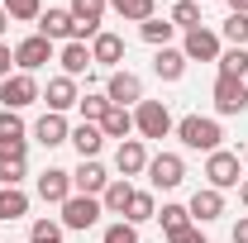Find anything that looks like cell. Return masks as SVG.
Listing matches in <instances>:
<instances>
[{
  "label": "cell",
  "instance_id": "obj_3",
  "mask_svg": "<svg viewBox=\"0 0 248 243\" xmlns=\"http://www.w3.org/2000/svg\"><path fill=\"white\" fill-rule=\"evenodd\" d=\"M205 182L215 186V191H234V186L244 182V162H239V152L215 148L210 157H205Z\"/></svg>",
  "mask_w": 248,
  "mask_h": 243
},
{
  "label": "cell",
  "instance_id": "obj_11",
  "mask_svg": "<svg viewBox=\"0 0 248 243\" xmlns=\"http://www.w3.org/2000/svg\"><path fill=\"white\" fill-rule=\"evenodd\" d=\"M182 53H186V62H219L224 48H219V33L201 24V29H191V33L182 38Z\"/></svg>",
  "mask_w": 248,
  "mask_h": 243
},
{
  "label": "cell",
  "instance_id": "obj_15",
  "mask_svg": "<svg viewBox=\"0 0 248 243\" xmlns=\"http://www.w3.org/2000/svg\"><path fill=\"white\" fill-rule=\"evenodd\" d=\"M38 33H43L48 43H72V38H77L72 10H43V15H38Z\"/></svg>",
  "mask_w": 248,
  "mask_h": 243
},
{
  "label": "cell",
  "instance_id": "obj_5",
  "mask_svg": "<svg viewBox=\"0 0 248 243\" xmlns=\"http://www.w3.org/2000/svg\"><path fill=\"white\" fill-rule=\"evenodd\" d=\"M33 100H43V91H38V81H33L29 72H10V76L0 81V105H5V110H24Z\"/></svg>",
  "mask_w": 248,
  "mask_h": 243
},
{
  "label": "cell",
  "instance_id": "obj_24",
  "mask_svg": "<svg viewBox=\"0 0 248 243\" xmlns=\"http://www.w3.org/2000/svg\"><path fill=\"white\" fill-rule=\"evenodd\" d=\"M129 200H134V186L124 182V177H110V186L100 191V205H105V214H124V210H129Z\"/></svg>",
  "mask_w": 248,
  "mask_h": 243
},
{
  "label": "cell",
  "instance_id": "obj_36",
  "mask_svg": "<svg viewBox=\"0 0 248 243\" xmlns=\"http://www.w3.org/2000/svg\"><path fill=\"white\" fill-rule=\"evenodd\" d=\"M24 167H29V157H0V186H19Z\"/></svg>",
  "mask_w": 248,
  "mask_h": 243
},
{
  "label": "cell",
  "instance_id": "obj_2",
  "mask_svg": "<svg viewBox=\"0 0 248 243\" xmlns=\"http://www.w3.org/2000/svg\"><path fill=\"white\" fill-rule=\"evenodd\" d=\"M172 129H177V120L162 100H139L134 105V134L139 138H167Z\"/></svg>",
  "mask_w": 248,
  "mask_h": 243
},
{
  "label": "cell",
  "instance_id": "obj_18",
  "mask_svg": "<svg viewBox=\"0 0 248 243\" xmlns=\"http://www.w3.org/2000/svg\"><path fill=\"white\" fill-rule=\"evenodd\" d=\"M72 138V124L62 120V115H38V124H33V143H43V148H62Z\"/></svg>",
  "mask_w": 248,
  "mask_h": 243
},
{
  "label": "cell",
  "instance_id": "obj_29",
  "mask_svg": "<svg viewBox=\"0 0 248 243\" xmlns=\"http://www.w3.org/2000/svg\"><path fill=\"white\" fill-rule=\"evenodd\" d=\"M157 224H162L167 239H177L182 229H191V210H186V205H162V210H157Z\"/></svg>",
  "mask_w": 248,
  "mask_h": 243
},
{
  "label": "cell",
  "instance_id": "obj_10",
  "mask_svg": "<svg viewBox=\"0 0 248 243\" xmlns=\"http://www.w3.org/2000/svg\"><path fill=\"white\" fill-rule=\"evenodd\" d=\"M105 95H110V105H124V110H134L139 100H143V76H134V72H110L105 76Z\"/></svg>",
  "mask_w": 248,
  "mask_h": 243
},
{
  "label": "cell",
  "instance_id": "obj_28",
  "mask_svg": "<svg viewBox=\"0 0 248 243\" xmlns=\"http://www.w3.org/2000/svg\"><path fill=\"white\" fill-rule=\"evenodd\" d=\"M172 19H143V24H139V38H143V43H153V48H172Z\"/></svg>",
  "mask_w": 248,
  "mask_h": 243
},
{
  "label": "cell",
  "instance_id": "obj_21",
  "mask_svg": "<svg viewBox=\"0 0 248 243\" xmlns=\"http://www.w3.org/2000/svg\"><path fill=\"white\" fill-rule=\"evenodd\" d=\"M67 143L81 152V157H100V148H105V134H100V124L81 120L77 129H72V138H67Z\"/></svg>",
  "mask_w": 248,
  "mask_h": 243
},
{
  "label": "cell",
  "instance_id": "obj_4",
  "mask_svg": "<svg viewBox=\"0 0 248 243\" xmlns=\"http://www.w3.org/2000/svg\"><path fill=\"white\" fill-rule=\"evenodd\" d=\"M100 214H105L100 196H77L72 191V200H62V229H95Z\"/></svg>",
  "mask_w": 248,
  "mask_h": 243
},
{
  "label": "cell",
  "instance_id": "obj_30",
  "mask_svg": "<svg viewBox=\"0 0 248 243\" xmlns=\"http://www.w3.org/2000/svg\"><path fill=\"white\" fill-rule=\"evenodd\" d=\"M167 19H172V29H186V33H191V29H201V24H205V19H201V5H196V0H177Z\"/></svg>",
  "mask_w": 248,
  "mask_h": 243
},
{
  "label": "cell",
  "instance_id": "obj_39",
  "mask_svg": "<svg viewBox=\"0 0 248 243\" xmlns=\"http://www.w3.org/2000/svg\"><path fill=\"white\" fill-rule=\"evenodd\" d=\"M10 67H15V48H10V43H0V81L10 76Z\"/></svg>",
  "mask_w": 248,
  "mask_h": 243
},
{
  "label": "cell",
  "instance_id": "obj_43",
  "mask_svg": "<svg viewBox=\"0 0 248 243\" xmlns=\"http://www.w3.org/2000/svg\"><path fill=\"white\" fill-rule=\"evenodd\" d=\"M244 167H248V148H244Z\"/></svg>",
  "mask_w": 248,
  "mask_h": 243
},
{
  "label": "cell",
  "instance_id": "obj_20",
  "mask_svg": "<svg viewBox=\"0 0 248 243\" xmlns=\"http://www.w3.org/2000/svg\"><path fill=\"white\" fill-rule=\"evenodd\" d=\"M91 58H95V67H115L120 72V62H124V38L120 33H110V29H100L91 38Z\"/></svg>",
  "mask_w": 248,
  "mask_h": 243
},
{
  "label": "cell",
  "instance_id": "obj_17",
  "mask_svg": "<svg viewBox=\"0 0 248 243\" xmlns=\"http://www.w3.org/2000/svg\"><path fill=\"white\" fill-rule=\"evenodd\" d=\"M58 62H62V76H72V81H77V76H86V72L95 67V58H91V43H77V38H72V43H62Z\"/></svg>",
  "mask_w": 248,
  "mask_h": 243
},
{
  "label": "cell",
  "instance_id": "obj_40",
  "mask_svg": "<svg viewBox=\"0 0 248 243\" xmlns=\"http://www.w3.org/2000/svg\"><path fill=\"white\" fill-rule=\"evenodd\" d=\"M234 243H248V214L239 219V224H234Z\"/></svg>",
  "mask_w": 248,
  "mask_h": 243
},
{
  "label": "cell",
  "instance_id": "obj_22",
  "mask_svg": "<svg viewBox=\"0 0 248 243\" xmlns=\"http://www.w3.org/2000/svg\"><path fill=\"white\" fill-rule=\"evenodd\" d=\"M100 134H105V138H129V134H134V110H124V105H110V110H105V115H100Z\"/></svg>",
  "mask_w": 248,
  "mask_h": 243
},
{
  "label": "cell",
  "instance_id": "obj_19",
  "mask_svg": "<svg viewBox=\"0 0 248 243\" xmlns=\"http://www.w3.org/2000/svg\"><path fill=\"white\" fill-rule=\"evenodd\" d=\"M43 100H48V110H53V115H67V110L81 100V91H77V81H72V76H48Z\"/></svg>",
  "mask_w": 248,
  "mask_h": 243
},
{
  "label": "cell",
  "instance_id": "obj_13",
  "mask_svg": "<svg viewBox=\"0 0 248 243\" xmlns=\"http://www.w3.org/2000/svg\"><path fill=\"white\" fill-rule=\"evenodd\" d=\"M105 186H110V172H105L95 157H81L77 172H72V191H77V196H100Z\"/></svg>",
  "mask_w": 248,
  "mask_h": 243
},
{
  "label": "cell",
  "instance_id": "obj_7",
  "mask_svg": "<svg viewBox=\"0 0 248 243\" xmlns=\"http://www.w3.org/2000/svg\"><path fill=\"white\" fill-rule=\"evenodd\" d=\"M148 182H153V191H177L186 182L182 152H157V157H148Z\"/></svg>",
  "mask_w": 248,
  "mask_h": 243
},
{
  "label": "cell",
  "instance_id": "obj_16",
  "mask_svg": "<svg viewBox=\"0 0 248 243\" xmlns=\"http://www.w3.org/2000/svg\"><path fill=\"white\" fill-rule=\"evenodd\" d=\"M38 200L43 205H58L62 200H72V172H62V167H48L43 177H38Z\"/></svg>",
  "mask_w": 248,
  "mask_h": 243
},
{
  "label": "cell",
  "instance_id": "obj_32",
  "mask_svg": "<svg viewBox=\"0 0 248 243\" xmlns=\"http://www.w3.org/2000/svg\"><path fill=\"white\" fill-rule=\"evenodd\" d=\"M0 10L15 19V24H33L43 15V0H0Z\"/></svg>",
  "mask_w": 248,
  "mask_h": 243
},
{
  "label": "cell",
  "instance_id": "obj_23",
  "mask_svg": "<svg viewBox=\"0 0 248 243\" xmlns=\"http://www.w3.org/2000/svg\"><path fill=\"white\" fill-rule=\"evenodd\" d=\"M153 72L162 76V81H182L186 76V53L182 48H157L153 53Z\"/></svg>",
  "mask_w": 248,
  "mask_h": 243
},
{
  "label": "cell",
  "instance_id": "obj_42",
  "mask_svg": "<svg viewBox=\"0 0 248 243\" xmlns=\"http://www.w3.org/2000/svg\"><path fill=\"white\" fill-rule=\"evenodd\" d=\"M5 29H10V15L0 10V43H5Z\"/></svg>",
  "mask_w": 248,
  "mask_h": 243
},
{
  "label": "cell",
  "instance_id": "obj_37",
  "mask_svg": "<svg viewBox=\"0 0 248 243\" xmlns=\"http://www.w3.org/2000/svg\"><path fill=\"white\" fill-rule=\"evenodd\" d=\"M100 243H139V229L124 224V219H115V224L105 229V239H100Z\"/></svg>",
  "mask_w": 248,
  "mask_h": 243
},
{
  "label": "cell",
  "instance_id": "obj_9",
  "mask_svg": "<svg viewBox=\"0 0 248 243\" xmlns=\"http://www.w3.org/2000/svg\"><path fill=\"white\" fill-rule=\"evenodd\" d=\"M67 10H72V19H77V43H86V38H95V33H100L110 0H72Z\"/></svg>",
  "mask_w": 248,
  "mask_h": 243
},
{
  "label": "cell",
  "instance_id": "obj_27",
  "mask_svg": "<svg viewBox=\"0 0 248 243\" xmlns=\"http://www.w3.org/2000/svg\"><path fill=\"white\" fill-rule=\"evenodd\" d=\"M15 143H29V129L19 110H0V148H15Z\"/></svg>",
  "mask_w": 248,
  "mask_h": 243
},
{
  "label": "cell",
  "instance_id": "obj_35",
  "mask_svg": "<svg viewBox=\"0 0 248 243\" xmlns=\"http://www.w3.org/2000/svg\"><path fill=\"white\" fill-rule=\"evenodd\" d=\"M219 33L229 38V48H248V15H229Z\"/></svg>",
  "mask_w": 248,
  "mask_h": 243
},
{
  "label": "cell",
  "instance_id": "obj_25",
  "mask_svg": "<svg viewBox=\"0 0 248 243\" xmlns=\"http://www.w3.org/2000/svg\"><path fill=\"white\" fill-rule=\"evenodd\" d=\"M24 214H29V196H24L19 186H0V219L15 224V219H24Z\"/></svg>",
  "mask_w": 248,
  "mask_h": 243
},
{
  "label": "cell",
  "instance_id": "obj_26",
  "mask_svg": "<svg viewBox=\"0 0 248 243\" xmlns=\"http://www.w3.org/2000/svg\"><path fill=\"white\" fill-rule=\"evenodd\" d=\"M148 219H157V200L153 191H134V200H129V210H124V224H148Z\"/></svg>",
  "mask_w": 248,
  "mask_h": 243
},
{
  "label": "cell",
  "instance_id": "obj_31",
  "mask_svg": "<svg viewBox=\"0 0 248 243\" xmlns=\"http://www.w3.org/2000/svg\"><path fill=\"white\" fill-rule=\"evenodd\" d=\"M110 10L129 19V24H143V19H153V0H110Z\"/></svg>",
  "mask_w": 248,
  "mask_h": 243
},
{
  "label": "cell",
  "instance_id": "obj_34",
  "mask_svg": "<svg viewBox=\"0 0 248 243\" xmlns=\"http://www.w3.org/2000/svg\"><path fill=\"white\" fill-rule=\"evenodd\" d=\"M77 110H81V120L100 124V115L110 110V95H105V91H86V95H81V100H77Z\"/></svg>",
  "mask_w": 248,
  "mask_h": 243
},
{
  "label": "cell",
  "instance_id": "obj_8",
  "mask_svg": "<svg viewBox=\"0 0 248 243\" xmlns=\"http://www.w3.org/2000/svg\"><path fill=\"white\" fill-rule=\"evenodd\" d=\"M215 110L244 115L248 110V76H215Z\"/></svg>",
  "mask_w": 248,
  "mask_h": 243
},
{
  "label": "cell",
  "instance_id": "obj_6",
  "mask_svg": "<svg viewBox=\"0 0 248 243\" xmlns=\"http://www.w3.org/2000/svg\"><path fill=\"white\" fill-rule=\"evenodd\" d=\"M53 58H58V48H53L43 33H29V38H19V43H15V67H19V72H29V76L38 72V67H48Z\"/></svg>",
  "mask_w": 248,
  "mask_h": 243
},
{
  "label": "cell",
  "instance_id": "obj_1",
  "mask_svg": "<svg viewBox=\"0 0 248 243\" xmlns=\"http://www.w3.org/2000/svg\"><path fill=\"white\" fill-rule=\"evenodd\" d=\"M177 138H182L186 148H196V152H210L219 148V138H224V129H219V120H205V115H186V120H177V129H172Z\"/></svg>",
  "mask_w": 248,
  "mask_h": 243
},
{
  "label": "cell",
  "instance_id": "obj_33",
  "mask_svg": "<svg viewBox=\"0 0 248 243\" xmlns=\"http://www.w3.org/2000/svg\"><path fill=\"white\" fill-rule=\"evenodd\" d=\"M219 76H248V48H224L219 53Z\"/></svg>",
  "mask_w": 248,
  "mask_h": 243
},
{
  "label": "cell",
  "instance_id": "obj_12",
  "mask_svg": "<svg viewBox=\"0 0 248 243\" xmlns=\"http://www.w3.org/2000/svg\"><path fill=\"white\" fill-rule=\"evenodd\" d=\"M186 210H191V224H215L219 214H224V191H215V186H201V191L186 200Z\"/></svg>",
  "mask_w": 248,
  "mask_h": 243
},
{
  "label": "cell",
  "instance_id": "obj_14",
  "mask_svg": "<svg viewBox=\"0 0 248 243\" xmlns=\"http://www.w3.org/2000/svg\"><path fill=\"white\" fill-rule=\"evenodd\" d=\"M115 172H120L124 182L139 177V172H148V148H143V138H124L120 148H115Z\"/></svg>",
  "mask_w": 248,
  "mask_h": 243
},
{
  "label": "cell",
  "instance_id": "obj_38",
  "mask_svg": "<svg viewBox=\"0 0 248 243\" xmlns=\"http://www.w3.org/2000/svg\"><path fill=\"white\" fill-rule=\"evenodd\" d=\"M167 243H210V239H205V229H201V224H191V229H182L177 239H167Z\"/></svg>",
  "mask_w": 248,
  "mask_h": 243
},
{
  "label": "cell",
  "instance_id": "obj_41",
  "mask_svg": "<svg viewBox=\"0 0 248 243\" xmlns=\"http://www.w3.org/2000/svg\"><path fill=\"white\" fill-rule=\"evenodd\" d=\"M239 205H244V210H248V177H244V182H239Z\"/></svg>",
  "mask_w": 248,
  "mask_h": 243
}]
</instances>
